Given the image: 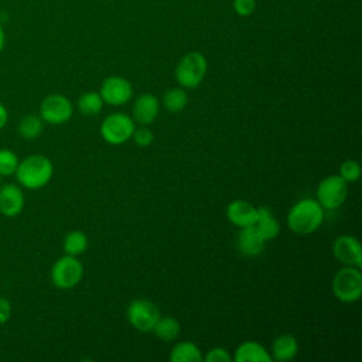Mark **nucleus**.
<instances>
[{"label": "nucleus", "instance_id": "f8f14e48", "mask_svg": "<svg viewBox=\"0 0 362 362\" xmlns=\"http://www.w3.org/2000/svg\"><path fill=\"white\" fill-rule=\"evenodd\" d=\"M160 113V102L153 93L140 95L132 107V117L140 126L151 124Z\"/></svg>", "mask_w": 362, "mask_h": 362}, {"label": "nucleus", "instance_id": "9d476101", "mask_svg": "<svg viewBox=\"0 0 362 362\" xmlns=\"http://www.w3.org/2000/svg\"><path fill=\"white\" fill-rule=\"evenodd\" d=\"M99 93L103 103L110 106H122L133 98V86L129 79L119 75H112L102 82Z\"/></svg>", "mask_w": 362, "mask_h": 362}, {"label": "nucleus", "instance_id": "39448f33", "mask_svg": "<svg viewBox=\"0 0 362 362\" xmlns=\"http://www.w3.org/2000/svg\"><path fill=\"white\" fill-rule=\"evenodd\" d=\"M136 129V123L132 116L122 112L106 116L100 126L102 139L113 146H120L129 141Z\"/></svg>", "mask_w": 362, "mask_h": 362}, {"label": "nucleus", "instance_id": "6e6552de", "mask_svg": "<svg viewBox=\"0 0 362 362\" xmlns=\"http://www.w3.org/2000/svg\"><path fill=\"white\" fill-rule=\"evenodd\" d=\"M126 315L129 324L134 329L140 332H150L161 314L151 300L136 298L127 305Z\"/></svg>", "mask_w": 362, "mask_h": 362}, {"label": "nucleus", "instance_id": "20e7f679", "mask_svg": "<svg viewBox=\"0 0 362 362\" xmlns=\"http://www.w3.org/2000/svg\"><path fill=\"white\" fill-rule=\"evenodd\" d=\"M332 293L342 303H355L362 296V273L359 267L344 266L332 279Z\"/></svg>", "mask_w": 362, "mask_h": 362}, {"label": "nucleus", "instance_id": "a878e982", "mask_svg": "<svg viewBox=\"0 0 362 362\" xmlns=\"http://www.w3.org/2000/svg\"><path fill=\"white\" fill-rule=\"evenodd\" d=\"M338 175L348 184H352L359 180L361 177V165L355 160H345L339 165V173Z\"/></svg>", "mask_w": 362, "mask_h": 362}, {"label": "nucleus", "instance_id": "393cba45", "mask_svg": "<svg viewBox=\"0 0 362 362\" xmlns=\"http://www.w3.org/2000/svg\"><path fill=\"white\" fill-rule=\"evenodd\" d=\"M18 165V157L8 148H0V175L7 177L16 173Z\"/></svg>", "mask_w": 362, "mask_h": 362}, {"label": "nucleus", "instance_id": "bb28decb", "mask_svg": "<svg viewBox=\"0 0 362 362\" xmlns=\"http://www.w3.org/2000/svg\"><path fill=\"white\" fill-rule=\"evenodd\" d=\"M132 139L139 147H148L154 140V134L147 126H140L134 129Z\"/></svg>", "mask_w": 362, "mask_h": 362}, {"label": "nucleus", "instance_id": "423d86ee", "mask_svg": "<svg viewBox=\"0 0 362 362\" xmlns=\"http://www.w3.org/2000/svg\"><path fill=\"white\" fill-rule=\"evenodd\" d=\"M83 277V264L76 256L64 255L51 267V281L61 290H68L81 283Z\"/></svg>", "mask_w": 362, "mask_h": 362}, {"label": "nucleus", "instance_id": "4468645a", "mask_svg": "<svg viewBox=\"0 0 362 362\" xmlns=\"http://www.w3.org/2000/svg\"><path fill=\"white\" fill-rule=\"evenodd\" d=\"M256 214H257V206L252 205L245 199H233L226 206L228 221L238 228L253 225L256 221Z\"/></svg>", "mask_w": 362, "mask_h": 362}, {"label": "nucleus", "instance_id": "ddd939ff", "mask_svg": "<svg viewBox=\"0 0 362 362\" xmlns=\"http://www.w3.org/2000/svg\"><path fill=\"white\" fill-rule=\"evenodd\" d=\"M24 208V194L16 184H4L0 188V214L7 218H14Z\"/></svg>", "mask_w": 362, "mask_h": 362}, {"label": "nucleus", "instance_id": "f3484780", "mask_svg": "<svg viewBox=\"0 0 362 362\" xmlns=\"http://www.w3.org/2000/svg\"><path fill=\"white\" fill-rule=\"evenodd\" d=\"M232 359L235 362H270L272 355L259 342L245 341L236 348Z\"/></svg>", "mask_w": 362, "mask_h": 362}, {"label": "nucleus", "instance_id": "6ab92c4d", "mask_svg": "<svg viewBox=\"0 0 362 362\" xmlns=\"http://www.w3.org/2000/svg\"><path fill=\"white\" fill-rule=\"evenodd\" d=\"M202 359L204 355L201 349L191 341L177 342L170 352L171 362H201Z\"/></svg>", "mask_w": 362, "mask_h": 362}, {"label": "nucleus", "instance_id": "f257e3e1", "mask_svg": "<svg viewBox=\"0 0 362 362\" xmlns=\"http://www.w3.org/2000/svg\"><path fill=\"white\" fill-rule=\"evenodd\" d=\"M325 209L314 198H303L297 201L287 214V226L298 235L315 232L324 222Z\"/></svg>", "mask_w": 362, "mask_h": 362}, {"label": "nucleus", "instance_id": "5701e85b", "mask_svg": "<svg viewBox=\"0 0 362 362\" xmlns=\"http://www.w3.org/2000/svg\"><path fill=\"white\" fill-rule=\"evenodd\" d=\"M44 130V120L38 115H25L18 123V133L25 140L37 139Z\"/></svg>", "mask_w": 362, "mask_h": 362}, {"label": "nucleus", "instance_id": "7c9ffc66", "mask_svg": "<svg viewBox=\"0 0 362 362\" xmlns=\"http://www.w3.org/2000/svg\"><path fill=\"white\" fill-rule=\"evenodd\" d=\"M7 120H8L7 109H6V106H4V105H1V103H0V129H3V127L6 126Z\"/></svg>", "mask_w": 362, "mask_h": 362}, {"label": "nucleus", "instance_id": "c756f323", "mask_svg": "<svg viewBox=\"0 0 362 362\" xmlns=\"http://www.w3.org/2000/svg\"><path fill=\"white\" fill-rule=\"evenodd\" d=\"M11 317V304L7 298L0 297V324H4Z\"/></svg>", "mask_w": 362, "mask_h": 362}, {"label": "nucleus", "instance_id": "a211bd4d", "mask_svg": "<svg viewBox=\"0 0 362 362\" xmlns=\"http://www.w3.org/2000/svg\"><path fill=\"white\" fill-rule=\"evenodd\" d=\"M298 354V342L290 334L279 335L272 344V359L277 362H287L296 358Z\"/></svg>", "mask_w": 362, "mask_h": 362}, {"label": "nucleus", "instance_id": "4be33fe9", "mask_svg": "<svg viewBox=\"0 0 362 362\" xmlns=\"http://www.w3.org/2000/svg\"><path fill=\"white\" fill-rule=\"evenodd\" d=\"M163 106L170 113L181 112L188 105V95L184 88H171L163 96Z\"/></svg>", "mask_w": 362, "mask_h": 362}, {"label": "nucleus", "instance_id": "0eeeda50", "mask_svg": "<svg viewBox=\"0 0 362 362\" xmlns=\"http://www.w3.org/2000/svg\"><path fill=\"white\" fill-rule=\"evenodd\" d=\"M348 197V182L338 174L324 177L317 185V201L325 211L338 209Z\"/></svg>", "mask_w": 362, "mask_h": 362}, {"label": "nucleus", "instance_id": "aec40b11", "mask_svg": "<svg viewBox=\"0 0 362 362\" xmlns=\"http://www.w3.org/2000/svg\"><path fill=\"white\" fill-rule=\"evenodd\" d=\"M151 332H154V335L158 339H161L164 342H170V341H174L178 338V335L181 332V324L174 317H170V315L161 317L160 315V318L154 324Z\"/></svg>", "mask_w": 362, "mask_h": 362}, {"label": "nucleus", "instance_id": "9b49d317", "mask_svg": "<svg viewBox=\"0 0 362 362\" xmlns=\"http://www.w3.org/2000/svg\"><path fill=\"white\" fill-rule=\"evenodd\" d=\"M334 257L344 266L362 267V249L359 240L352 235H339L332 243Z\"/></svg>", "mask_w": 362, "mask_h": 362}, {"label": "nucleus", "instance_id": "b1692460", "mask_svg": "<svg viewBox=\"0 0 362 362\" xmlns=\"http://www.w3.org/2000/svg\"><path fill=\"white\" fill-rule=\"evenodd\" d=\"M103 107V100L99 92H85L78 99V109L83 116H96Z\"/></svg>", "mask_w": 362, "mask_h": 362}, {"label": "nucleus", "instance_id": "dca6fc26", "mask_svg": "<svg viewBox=\"0 0 362 362\" xmlns=\"http://www.w3.org/2000/svg\"><path fill=\"white\" fill-rule=\"evenodd\" d=\"M253 226L257 229V232L263 236V239L273 240L280 233V222L274 216L273 211L269 206H259L256 214V221Z\"/></svg>", "mask_w": 362, "mask_h": 362}, {"label": "nucleus", "instance_id": "c85d7f7f", "mask_svg": "<svg viewBox=\"0 0 362 362\" xmlns=\"http://www.w3.org/2000/svg\"><path fill=\"white\" fill-rule=\"evenodd\" d=\"M233 11L240 17H249L256 8V0H233Z\"/></svg>", "mask_w": 362, "mask_h": 362}, {"label": "nucleus", "instance_id": "412c9836", "mask_svg": "<svg viewBox=\"0 0 362 362\" xmlns=\"http://www.w3.org/2000/svg\"><path fill=\"white\" fill-rule=\"evenodd\" d=\"M88 245H89V240H88L86 233L79 229H74V230L68 232L62 242L65 255H71V256L82 255L88 249Z\"/></svg>", "mask_w": 362, "mask_h": 362}, {"label": "nucleus", "instance_id": "7ed1b4c3", "mask_svg": "<svg viewBox=\"0 0 362 362\" xmlns=\"http://www.w3.org/2000/svg\"><path fill=\"white\" fill-rule=\"evenodd\" d=\"M208 69V62L199 51H189L181 57L175 66V79L184 89H194L201 85Z\"/></svg>", "mask_w": 362, "mask_h": 362}, {"label": "nucleus", "instance_id": "2f4dec72", "mask_svg": "<svg viewBox=\"0 0 362 362\" xmlns=\"http://www.w3.org/2000/svg\"><path fill=\"white\" fill-rule=\"evenodd\" d=\"M4 45H6V33H4L3 25L0 24V54L4 49Z\"/></svg>", "mask_w": 362, "mask_h": 362}, {"label": "nucleus", "instance_id": "f03ea898", "mask_svg": "<svg viewBox=\"0 0 362 362\" xmlns=\"http://www.w3.org/2000/svg\"><path fill=\"white\" fill-rule=\"evenodd\" d=\"M17 181L28 189H38L45 187L54 174L51 160L42 154H31L23 161H18L16 170Z\"/></svg>", "mask_w": 362, "mask_h": 362}, {"label": "nucleus", "instance_id": "2eb2a0df", "mask_svg": "<svg viewBox=\"0 0 362 362\" xmlns=\"http://www.w3.org/2000/svg\"><path fill=\"white\" fill-rule=\"evenodd\" d=\"M264 245H266V240L253 225L240 228L238 235V249L242 255L255 257L263 252Z\"/></svg>", "mask_w": 362, "mask_h": 362}, {"label": "nucleus", "instance_id": "1a4fd4ad", "mask_svg": "<svg viewBox=\"0 0 362 362\" xmlns=\"http://www.w3.org/2000/svg\"><path fill=\"white\" fill-rule=\"evenodd\" d=\"M74 113L71 100L59 93H52L44 98L40 105V117L49 124H64Z\"/></svg>", "mask_w": 362, "mask_h": 362}, {"label": "nucleus", "instance_id": "cd10ccee", "mask_svg": "<svg viewBox=\"0 0 362 362\" xmlns=\"http://www.w3.org/2000/svg\"><path fill=\"white\" fill-rule=\"evenodd\" d=\"M204 359L206 362H232V356L229 355V352L222 348V346H215V348H211L206 355L204 356Z\"/></svg>", "mask_w": 362, "mask_h": 362}]
</instances>
